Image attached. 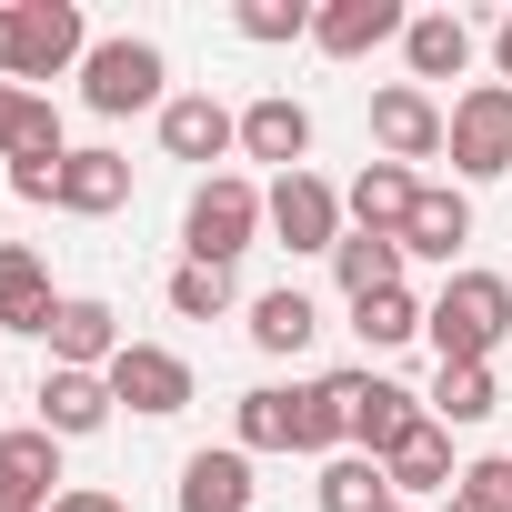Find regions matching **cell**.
Here are the masks:
<instances>
[{
    "mask_svg": "<svg viewBox=\"0 0 512 512\" xmlns=\"http://www.w3.org/2000/svg\"><path fill=\"white\" fill-rule=\"evenodd\" d=\"M121 201H131V161H121V151H71V161H61V211L101 221V211H121Z\"/></svg>",
    "mask_w": 512,
    "mask_h": 512,
    "instance_id": "obj_25",
    "label": "cell"
},
{
    "mask_svg": "<svg viewBox=\"0 0 512 512\" xmlns=\"http://www.w3.org/2000/svg\"><path fill=\"white\" fill-rule=\"evenodd\" d=\"M231 442L241 452H292V382H262L231 402Z\"/></svg>",
    "mask_w": 512,
    "mask_h": 512,
    "instance_id": "obj_29",
    "label": "cell"
},
{
    "mask_svg": "<svg viewBox=\"0 0 512 512\" xmlns=\"http://www.w3.org/2000/svg\"><path fill=\"white\" fill-rule=\"evenodd\" d=\"M312 502H322V512H392L402 492H392V472H382L372 452H332L322 482H312Z\"/></svg>",
    "mask_w": 512,
    "mask_h": 512,
    "instance_id": "obj_26",
    "label": "cell"
},
{
    "mask_svg": "<svg viewBox=\"0 0 512 512\" xmlns=\"http://www.w3.org/2000/svg\"><path fill=\"white\" fill-rule=\"evenodd\" d=\"M402 31H412L402 0H322L312 11V51H332V61H362V51H382Z\"/></svg>",
    "mask_w": 512,
    "mask_h": 512,
    "instance_id": "obj_13",
    "label": "cell"
},
{
    "mask_svg": "<svg viewBox=\"0 0 512 512\" xmlns=\"http://www.w3.org/2000/svg\"><path fill=\"white\" fill-rule=\"evenodd\" d=\"M0 81H21V0L0 11Z\"/></svg>",
    "mask_w": 512,
    "mask_h": 512,
    "instance_id": "obj_36",
    "label": "cell"
},
{
    "mask_svg": "<svg viewBox=\"0 0 512 512\" xmlns=\"http://www.w3.org/2000/svg\"><path fill=\"white\" fill-rule=\"evenodd\" d=\"M231 31L241 41H312V11H302V0H241V11H231Z\"/></svg>",
    "mask_w": 512,
    "mask_h": 512,
    "instance_id": "obj_31",
    "label": "cell"
},
{
    "mask_svg": "<svg viewBox=\"0 0 512 512\" xmlns=\"http://www.w3.org/2000/svg\"><path fill=\"white\" fill-rule=\"evenodd\" d=\"M262 231H272V221H262V181H251V171H211V181L191 191V211H181V251H191L201 272H231Z\"/></svg>",
    "mask_w": 512,
    "mask_h": 512,
    "instance_id": "obj_2",
    "label": "cell"
},
{
    "mask_svg": "<svg viewBox=\"0 0 512 512\" xmlns=\"http://www.w3.org/2000/svg\"><path fill=\"white\" fill-rule=\"evenodd\" d=\"M422 412H432L442 432H472V422H492V412H502V382H492V362H442Z\"/></svg>",
    "mask_w": 512,
    "mask_h": 512,
    "instance_id": "obj_22",
    "label": "cell"
},
{
    "mask_svg": "<svg viewBox=\"0 0 512 512\" xmlns=\"http://www.w3.org/2000/svg\"><path fill=\"white\" fill-rule=\"evenodd\" d=\"M161 151L171 161H231L241 151V111H221L211 91H171L161 101Z\"/></svg>",
    "mask_w": 512,
    "mask_h": 512,
    "instance_id": "obj_12",
    "label": "cell"
},
{
    "mask_svg": "<svg viewBox=\"0 0 512 512\" xmlns=\"http://www.w3.org/2000/svg\"><path fill=\"white\" fill-rule=\"evenodd\" d=\"M382 472H392V492H402V502H412V492H452V482H462V462H452V432H442L432 412H422V422H412V432L382 452Z\"/></svg>",
    "mask_w": 512,
    "mask_h": 512,
    "instance_id": "obj_20",
    "label": "cell"
},
{
    "mask_svg": "<svg viewBox=\"0 0 512 512\" xmlns=\"http://www.w3.org/2000/svg\"><path fill=\"white\" fill-rule=\"evenodd\" d=\"M31 151H71L61 141V111L21 81H0V161H31Z\"/></svg>",
    "mask_w": 512,
    "mask_h": 512,
    "instance_id": "obj_27",
    "label": "cell"
},
{
    "mask_svg": "<svg viewBox=\"0 0 512 512\" xmlns=\"http://www.w3.org/2000/svg\"><path fill=\"white\" fill-rule=\"evenodd\" d=\"M71 61H91V31L71 0H21V91L31 81H61Z\"/></svg>",
    "mask_w": 512,
    "mask_h": 512,
    "instance_id": "obj_11",
    "label": "cell"
},
{
    "mask_svg": "<svg viewBox=\"0 0 512 512\" xmlns=\"http://www.w3.org/2000/svg\"><path fill=\"white\" fill-rule=\"evenodd\" d=\"M472 512H512V452H482V462H462V482H452Z\"/></svg>",
    "mask_w": 512,
    "mask_h": 512,
    "instance_id": "obj_33",
    "label": "cell"
},
{
    "mask_svg": "<svg viewBox=\"0 0 512 512\" xmlns=\"http://www.w3.org/2000/svg\"><path fill=\"white\" fill-rule=\"evenodd\" d=\"M412 201H422V181H412L402 161H362V171H352V191H342V221H352V231H382V241H402Z\"/></svg>",
    "mask_w": 512,
    "mask_h": 512,
    "instance_id": "obj_16",
    "label": "cell"
},
{
    "mask_svg": "<svg viewBox=\"0 0 512 512\" xmlns=\"http://www.w3.org/2000/svg\"><path fill=\"white\" fill-rule=\"evenodd\" d=\"M442 131H452V111L432 101V91H412V81H382L372 91V141H382V161H442Z\"/></svg>",
    "mask_w": 512,
    "mask_h": 512,
    "instance_id": "obj_6",
    "label": "cell"
},
{
    "mask_svg": "<svg viewBox=\"0 0 512 512\" xmlns=\"http://www.w3.org/2000/svg\"><path fill=\"white\" fill-rule=\"evenodd\" d=\"M0 392H11V382H0Z\"/></svg>",
    "mask_w": 512,
    "mask_h": 512,
    "instance_id": "obj_40",
    "label": "cell"
},
{
    "mask_svg": "<svg viewBox=\"0 0 512 512\" xmlns=\"http://www.w3.org/2000/svg\"><path fill=\"white\" fill-rule=\"evenodd\" d=\"M442 151H452L462 181H502V171H512V81H472V91L452 101Z\"/></svg>",
    "mask_w": 512,
    "mask_h": 512,
    "instance_id": "obj_4",
    "label": "cell"
},
{
    "mask_svg": "<svg viewBox=\"0 0 512 512\" xmlns=\"http://www.w3.org/2000/svg\"><path fill=\"white\" fill-rule=\"evenodd\" d=\"M402 61H412V91H422V81H462V71H472V21H462V11H412Z\"/></svg>",
    "mask_w": 512,
    "mask_h": 512,
    "instance_id": "obj_19",
    "label": "cell"
},
{
    "mask_svg": "<svg viewBox=\"0 0 512 512\" xmlns=\"http://www.w3.org/2000/svg\"><path fill=\"white\" fill-rule=\"evenodd\" d=\"M241 161H272V181L282 171H312V111L292 91H262L241 111Z\"/></svg>",
    "mask_w": 512,
    "mask_h": 512,
    "instance_id": "obj_10",
    "label": "cell"
},
{
    "mask_svg": "<svg viewBox=\"0 0 512 512\" xmlns=\"http://www.w3.org/2000/svg\"><path fill=\"white\" fill-rule=\"evenodd\" d=\"M392 512H412V502H392Z\"/></svg>",
    "mask_w": 512,
    "mask_h": 512,
    "instance_id": "obj_39",
    "label": "cell"
},
{
    "mask_svg": "<svg viewBox=\"0 0 512 512\" xmlns=\"http://www.w3.org/2000/svg\"><path fill=\"white\" fill-rule=\"evenodd\" d=\"M402 262H412L402 241H382V231H342L332 282H342V302H372V292H402Z\"/></svg>",
    "mask_w": 512,
    "mask_h": 512,
    "instance_id": "obj_23",
    "label": "cell"
},
{
    "mask_svg": "<svg viewBox=\"0 0 512 512\" xmlns=\"http://www.w3.org/2000/svg\"><path fill=\"white\" fill-rule=\"evenodd\" d=\"M262 221H272L282 251H342V191H332L322 171H282V181L262 191Z\"/></svg>",
    "mask_w": 512,
    "mask_h": 512,
    "instance_id": "obj_5",
    "label": "cell"
},
{
    "mask_svg": "<svg viewBox=\"0 0 512 512\" xmlns=\"http://www.w3.org/2000/svg\"><path fill=\"white\" fill-rule=\"evenodd\" d=\"M171 312H181V322H221V312H231V272L181 262V272H171Z\"/></svg>",
    "mask_w": 512,
    "mask_h": 512,
    "instance_id": "obj_32",
    "label": "cell"
},
{
    "mask_svg": "<svg viewBox=\"0 0 512 512\" xmlns=\"http://www.w3.org/2000/svg\"><path fill=\"white\" fill-rule=\"evenodd\" d=\"M51 312H61V292H51V272H41V251L31 241H0V332H51Z\"/></svg>",
    "mask_w": 512,
    "mask_h": 512,
    "instance_id": "obj_17",
    "label": "cell"
},
{
    "mask_svg": "<svg viewBox=\"0 0 512 512\" xmlns=\"http://www.w3.org/2000/svg\"><path fill=\"white\" fill-rule=\"evenodd\" d=\"M292 452H312V462L352 452V422H342V392L332 382H292Z\"/></svg>",
    "mask_w": 512,
    "mask_h": 512,
    "instance_id": "obj_28",
    "label": "cell"
},
{
    "mask_svg": "<svg viewBox=\"0 0 512 512\" xmlns=\"http://www.w3.org/2000/svg\"><path fill=\"white\" fill-rule=\"evenodd\" d=\"M171 71H161V51L151 41H91V61H81V101L101 111V121H131V111H161L171 91H161Z\"/></svg>",
    "mask_w": 512,
    "mask_h": 512,
    "instance_id": "obj_3",
    "label": "cell"
},
{
    "mask_svg": "<svg viewBox=\"0 0 512 512\" xmlns=\"http://www.w3.org/2000/svg\"><path fill=\"white\" fill-rule=\"evenodd\" d=\"M422 332H432L442 362H492V352L512 342V272H452V282L432 292Z\"/></svg>",
    "mask_w": 512,
    "mask_h": 512,
    "instance_id": "obj_1",
    "label": "cell"
},
{
    "mask_svg": "<svg viewBox=\"0 0 512 512\" xmlns=\"http://www.w3.org/2000/svg\"><path fill=\"white\" fill-rule=\"evenodd\" d=\"M101 382H111V402H131L141 422L191 412V362H181V352H161V342H121V362H111Z\"/></svg>",
    "mask_w": 512,
    "mask_h": 512,
    "instance_id": "obj_7",
    "label": "cell"
},
{
    "mask_svg": "<svg viewBox=\"0 0 512 512\" xmlns=\"http://www.w3.org/2000/svg\"><path fill=\"white\" fill-rule=\"evenodd\" d=\"M61 161H71V151H31V161H11V191H21V201H61Z\"/></svg>",
    "mask_w": 512,
    "mask_h": 512,
    "instance_id": "obj_34",
    "label": "cell"
},
{
    "mask_svg": "<svg viewBox=\"0 0 512 512\" xmlns=\"http://www.w3.org/2000/svg\"><path fill=\"white\" fill-rule=\"evenodd\" d=\"M111 412H121V402H111L101 372H41V432H51V442H91Z\"/></svg>",
    "mask_w": 512,
    "mask_h": 512,
    "instance_id": "obj_18",
    "label": "cell"
},
{
    "mask_svg": "<svg viewBox=\"0 0 512 512\" xmlns=\"http://www.w3.org/2000/svg\"><path fill=\"white\" fill-rule=\"evenodd\" d=\"M51 372H111L121 362V312L111 302H91V292H61V312H51Z\"/></svg>",
    "mask_w": 512,
    "mask_h": 512,
    "instance_id": "obj_9",
    "label": "cell"
},
{
    "mask_svg": "<svg viewBox=\"0 0 512 512\" xmlns=\"http://www.w3.org/2000/svg\"><path fill=\"white\" fill-rule=\"evenodd\" d=\"M251 492H262V482H251V452L241 442H211V452H191L181 462V512H251Z\"/></svg>",
    "mask_w": 512,
    "mask_h": 512,
    "instance_id": "obj_15",
    "label": "cell"
},
{
    "mask_svg": "<svg viewBox=\"0 0 512 512\" xmlns=\"http://www.w3.org/2000/svg\"><path fill=\"white\" fill-rule=\"evenodd\" d=\"M312 332H322V302L302 292V282H282V292H262L251 302V352H312Z\"/></svg>",
    "mask_w": 512,
    "mask_h": 512,
    "instance_id": "obj_24",
    "label": "cell"
},
{
    "mask_svg": "<svg viewBox=\"0 0 512 512\" xmlns=\"http://www.w3.org/2000/svg\"><path fill=\"white\" fill-rule=\"evenodd\" d=\"M51 512H131V502H121V492H101V482H61V502H51Z\"/></svg>",
    "mask_w": 512,
    "mask_h": 512,
    "instance_id": "obj_35",
    "label": "cell"
},
{
    "mask_svg": "<svg viewBox=\"0 0 512 512\" xmlns=\"http://www.w3.org/2000/svg\"><path fill=\"white\" fill-rule=\"evenodd\" d=\"M61 442L41 432V422H21V432H0V512H51L61 492Z\"/></svg>",
    "mask_w": 512,
    "mask_h": 512,
    "instance_id": "obj_14",
    "label": "cell"
},
{
    "mask_svg": "<svg viewBox=\"0 0 512 512\" xmlns=\"http://www.w3.org/2000/svg\"><path fill=\"white\" fill-rule=\"evenodd\" d=\"M422 312H432V302H412V292H372V302H352V332H362L372 352H402V342L422 332Z\"/></svg>",
    "mask_w": 512,
    "mask_h": 512,
    "instance_id": "obj_30",
    "label": "cell"
},
{
    "mask_svg": "<svg viewBox=\"0 0 512 512\" xmlns=\"http://www.w3.org/2000/svg\"><path fill=\"white\" fill-rule=\"evenodd\" d=\"M432 512H472V502H462V492H442V502H432Z\"/></svg>",
    "mask_w": 512,
    "mask_h": 512,
    "instance_id": "obj_38",
    "label": "cell"
},
{
    "mask_svg": "<svg viewBox=\"0 0 512 512\" xmlns=\"http://www.w3.org/2000/svg\"><path fill=\"white\" fill-rule=\"evenodd\" d=\"M492 61H502V81H512V11H502V31H492Z\"/></svg>",
    "mask_w": 512,
    "mask_h": 512,
    "instance_id": "obj_37",
    "label": "cell"
},
{
    "mask_svg": "<svg viewBox=\"0 0 512 512\" xmlns=\"http://www.w3.org/2000/svg\"><path fill=\"white\" fill-rule=\"evenodd\" d=\"M462 241H472V201L442 191V181H422V201L402 221V251H412V262H462Z\"/></svg>",
    "mask_w": 512,
    "mask_h": 512,
    "instance_id": "obj_21",
    "label": "cell"
},
{
    "mask_svg": "<svg viewBox=\"0 0 512 512\" xmlns=\"http://www.w3.org/2000/svg\"><path fill=\"white\" fill-rule=\"evenodd\" d=\"M322 382L342 392V422H352V452H372V462H382V452H392V442H402V432L422 422V402H412L402 382H382V372H322Z\"/></svg>",
    "mask_w": 512,
    "mask_h": 512,
    "instance_id": "obj_8",
    "label": "cell"
}]
</instances>
